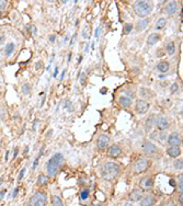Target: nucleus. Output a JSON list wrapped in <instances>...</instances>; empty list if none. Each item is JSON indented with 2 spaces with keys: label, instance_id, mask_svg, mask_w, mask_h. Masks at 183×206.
Instances as JSON below:
<instances>
[{
  "label": "nucleus",
  "instance_id": "f257e3e1",
  "mask_svg": "<svg viewBox=\"0 0 183 206\" xmlns=\"http://www.w3.org/2000/svg\"><path fill=\"white\" fill-rule=\"evenodd\" d=\"M121 171V168L117 163L114 162H106L101 168V177L106 181H111L118 175Z\"/></svg>",
  "mask_w": 183,
  "mask_h": 206
},
{
  "label": "nucleus",
  "instance_id": "f03ea898",
  "mask_svg": "<svg viewBox=\"0 0 183 206\" xmlns=\"http://www.w3.org/2000/svg\"><path fill=\"white\" fill-rule=\"evenodd\" d=\"M64 162V156L60 153H56L47 162V173L50 178H53L57 174L59 168Z\"/></svg>",
  "mask_w": 183,
  "mask_h": 206
},
{
  "label": "nucleus",
  "instance_id": "7ed1b4c3",
  "mask_svg": "<svg viewBox=\"0 0 183 206\" xmlns=\"http://www.w3.org/2000/svg\"><path fill=\"white\" fill-rule=\"evenodd\" d=\"M133 9L136 13V16H138L139 18L145 19L147 16H149L152 12V5L148 1H143V0H138L135 1L133 5Z\"/></svg>",
  "mask_w": 183,
  "mask_h": 206
},
{
  "label": "nucleus",
  "instance_id": "20e7f679",
  "mask_svg": "<svg viewBox=\"0 0 183 206\" xmlns=\"http://www.w3.org/2000/svg\"><path fill=\"white\" fill-rule=\"evenodd\" d=\"M47 195L44 192L37 191L35 192L29 201V206H46Z\"/></svg>",
  "mask_w": 183,
  "mask_h": 206
},
{
  "label": "nucleus",
  "instance_id": "39448f33",
  "mask_svg": "<svg viewBox=\"0 0 183 206\" xmlns=\"http://www.w3.org/2000/svg\"><path fill=\"white\" fill-rule=\"evenodd\" d=\"M149 167V160L144 158V157H140L138 159L134 162L133 165V171L135 174H139V173H143L148 169Z\"/></svg>",
  "mask_w": 183,
  "mask_h": 206
},
{
  "label": "nucleus",
  "instance_id": "423d86ee",
  "mask_svg": "<svg viewBox=\"0 0 183 206\" xmlns=\"http://www.w3.org/2000/svg\"><path fill=\"white\" fill-rule=\"evenodd\" d=\"M149 110V103L145 100H138L135 105V111L138 114H145L148 112Z\"/></svg>",
  "mask_w": 183,
  "mask_h": 206
},
{
  "label": "nucleus",
  "instance_id": "0eeeda50",
  "mask_svg": "<svg viewBox=\"0 0 183 206\" xmlns=\"http://www.w3.org/2000/svg\"><path fill=\"white\" fill-rule=\"evenodd\" d=\"M142 148H143V151L146 155L149 156H152L157 153V147L155 144H152L151 141H144L143 145H142Z\"/></svg>",
  "mask_w": 183,
  "mask_h": 206
},
{
  "label": "nucleus",
  "instance_id": "6e6552de",
  "mask_svg": "<svg viewBox=\"0 0 183 206\" xmlns=\"http://www.w3.org/2000/svg\"><path fill=\"white\" fill-rule=\"evenodd\" d=\"M139 187L143 191H150L152 190L154 187V180L149 177H146V178H143L139 182Z\"/></svg>",
  "mask_w": 183,
  "mask_h": 206
},
{
  "label": "nucleus",
  "instance_id": "1a4fd4ad",
  "mask_svg": "<svg viewBox=\"0 0 183 206\" xmlns=\"http://www.w3.org/2000/svg\"><path fill=\"white\" fill-rule=\"evenodd\" d=\"M168 144L170 145V147H179L181 144L180 136L178 133H171L168 136Z\"/></svg>",
  "mask_w": 183,
  "mask_h": 206
},
{
  "label": "nucleus",
  "instance_id": "9d476101",
  "mask_svg": "<svg viewBox=\"0 0 183 206\" xmlns=\"http://www.w3.org/2000/svg\"><path fill=\"white\" fill-rule=\"evenodd\" d=\"M109 143H110L109 136H106V135L102 134V135H100L99 138H98L96 145H98V148H99L100 150H103V149H105L106 147H108Z\"/></svg>",
  "mask_w": 183,
  "mask_h": 206
},
{
  "label": "nucleus",
  "instance_id": "9b49d317",
  "mask_svg": "<svg viewBox=\"0 0 183 206\" xmlns=\"http://www.w3.org/2000/svg\"><path fill=\"white\" fill-rule=\"evenodd\" d=\"M156 125H157L159 131H166L169 128V122L165 116H159L158 119L156 120Z\"/></svg>",
  "mask_w": 183,
  "mask_h": 206
},
{
  "label": "nucleus",
  "instance_id": "f8f14e48",
  "mask_svg": "<svg viewBox=\"0 0 183 206\" xmlns=\"http://www.w3.org/2000/svg\"><path fill=\"white\" fill-rule=\"evenodd\" d=\"M143 191L140 189H134L130 194V200L133 201V202H138L143 198Z\"/></svg>",
  "mask_w": 183,
  "mask_h": 206
},
{
  "label": "nucleus",
  "instance_id": "ddd939ff",
  "mask_svg": "<svg viewBox=\"0 0 183 206\" xmlns=\"http://www.w3.org/2000/svg\"><path fill=\"white\" fill-rule=\"evenodd\" d=\"M177 9H178L177 1H169V2H168L167 5H166V7H165V11H166V13H167L168 16H171V14L175 13Z\"/></svg>",
  "mask_w": 183,
  "mask_h": 206
},
{
  "label": "nucleus",
  "instance_id": "4468645a",
  "mask_svg": "<svg viewBox=\"0 0 183 206\" xmlns=\"http://www.w3.org/2000/svg\"><path fill=\"white\" fill-rule=\"evenodd\" d=\"M156 203V197L154 195H146L140 200V206H152Z\"/></svg>",
  "mask_w": 183,
  "mask_h": 206
},
{
  "label": "nucleus",
  "instance_id": "2eb2a0df",
  "mask_svg": "<svg viewBox=\"0 0 183 206\" xmlns=\"http://www.w3.org/2000/svg\"><path fill=\"white\" fill-rule=\"evenodd\" d=\"M122 155V149L117 145H112L109 148V156L112 158H117Z\"/></svg>",
  "mask_w": 183,
  "mask_h": 206
},
{
  "label": "nucleus",
  "instance_id": "dca6fc26",
  "mask_svg": "<svg viewBox=\"0 0 183 206\" xmlns=\"http://www.w3.org/2000/svg\"><path fill=\"white\" fill-rule=\"evenodd\" d=\"M118 103H120L123 108H128V106L132 105L133 101H132V99H130V97H127V95H121V97L118 98Z\"/></svg>",
  "mask_w": 183,
  "mask_h": 206
},
{
  "label": "nucleus",
  "instance_id": "f3484780",
  "mask_svg": "<svg viewBox=\"0 0 183 206\" xmlns=\"http://www.w3.org/2000/svg\"><path fill=\"white\" fill-rule=\"evenodd\" d=\"M160 41V35L158 33H151L147 38V44L148 45H155L156 43H158Z\"/></svg>",
  "mask_w": 183,
  "mask_h": 206
},
{
  "label": "nucleus",
  "instance_id": "a211bd4d",
  "mask_svg": "<svg viewBox=\"0 0 183 206\" xmlns=\"http://www.w3.org/2000/svg\"><path fill=\"white\" fill-rule=\"evenodd\" d=\"M167 153L172 158H177L181 155V150L179 147H170V148H168Z\"/></svg>",
  "mask_w": 183,
  "mask_h": 206
},
{
  "label": "nucleus",
  "instance_id": "6ab92c4d",
  "mask_svg": "<svg viewBox=\"0 0 183 206\" xmlns=\"http://www.w3.org/2000/svg\"><path fill=\"white\" fill-rule=\"evenodd\" d=\"M149 23H150V20L149 19H143V20H140L138 23H137V26H136V29H137V31H139V32H142V31H144L145 29L147 28L149 25Z\"/></svg>",
  "mask_w": 183,
  "mask_h": 206
},
{
  "label": "nucleus",
  "instance_id": "aec40b11",
  "mask_svg": "<svg viewBox=\"0 0 183 206\" xmlns=\"http://www.w3.org/2000/svg\"><path fill=\"white\" fill-rule=\"evenodd\" d=\"M48 182H50V178H48V177H46V175H44V174L38 175V178H37V185H38V186L47 185L48 184Z\"/></svg>",
  "mask_w": 183,
  "mask_h": 206
},
{
  "label": "nucleus",
  "instance_id": "412c9836",
  "mask_svg": "<svg viewBox=\"0 0 183 206\" xmlns=\"http://www.w3.org/2000/svg\"><path fill=\"white\" fill-rule=\"evenodd\" d=\"M169 68H170V65H169V62H160L157 65V69H158L160 72H167L168 70H169Z\"/></svg>",
  "mask_w": 183,
  "mask_h": 206
},
{
  "label": "nucleus",
  "instance_id": "4be33fe9",
  "mask_svg": "<svg viewBox=\"0 0 183 206\" xmlns=\"http://www.w3.org/2000/svg\"><path fill=\"white\" fill-rule=\"evenodd\" d=\"M166 23H167V20H166L165 18H160V19H158V21L156 22L155 29L157 30V31H159V30H162V29L166 26Z\"/></svg>",
  "mask_w": 183,
  "mask_h": 206
},
{
  "label": "nucleus",
  "instance_id": "5701e85b",
  "mask_svg": "<svg viewBox=\"0 0 183 206\" xmlns=\"http://www.w3.org/2000/svg\"><path fill=\"white\" fill-rule=\"evenodd\" d=\"M167 53L170 56H172L175 53V44H174V42H169L167 44Z\"/></svg>",
  "mask_w": 183,
  "mask_h": 206
},
{
  "label": "nucleus",
  "instance_id": "b1692460",
  "mask_svg": "<svg viewBox=\"0 0 183 206\" xmlns=\"http://www.w3.org/2000/svg\"><path fill=\"white\" fill-rule=\"evenodd\" d=\"M13 50H14V44L13 43L7 44V46H6V55L7 56H10V55L13 53Z\"/></svg>",
  "mask_w": 183,
  "mask_h": 206
},
{
  "label": "nucleus",
  "instance_id": "393cba45",
  "mask_svg": "<svg viewBox=\"0 0 183 206\" xmlns=\"http://www.w3.org/2000/svg\"><path fill=\"white\" fill-rule=\"evenodd\" d=\"M52 202H53V206H64V204H63V201L62 198L59 196H53V198H52Z\"/></svg>",
  "mask_w": 183,
  "mask_h": 206
},
{
  "label": "nucleus",
  "instance_id": "a878e982",
  "mask_svg": "<svg viewBox=\"0 0 183 206\" xmlns=\"http://www.w3.org/2000/svg\"><path fill=\"white\" fill-rule=\"evenodd\" d=\"M21 90H22V93H24V94H29V93H30V91H31V88H30V84L24 83V84H23V86H22Z\"/></svg>",
  "mask_w": 183,
  "mask_h": 206
},
{
  "label": "nucleus",
  "instance_id": "bb28decb",
  "mask_svg": "<svg viewBox=\"0 0 183 206\" xmlns=\"http://www.w3.org/2000/svg\"><path fill=\"white\" fill-rule=\"evenodd\" d=\"M174 167H175L178 170H182V169H183V161H182V159L175 160V162H174Z\"/></svg>",
  "mask_w": 183,
  "mask_h": 206
},
{
  "label": "nucleus",
  "instance_id": "cd10ccee",
  "mask_svg": "<svg viewBox=\"0 0 183 206\" xmlns=\"http://www.w3.org/2000/svg\"><path fill=\"white\" fill-rule=\"evenodd\" d=\"M178 189H179V191H180V193H182V191H183V177H182V174L179 177V182H178Z\"/></svg>",
  "mask_w": 183,
  "mask_h": 206
},
{
  "label": "nucleus",
  "instance_id": "c85d7f7f",
  "mask_svg": "<svg viewBox=\"0 0 183 206\" xmlns=\"http://www.w3.org/2000/svg\"><path fill=\"white\" fill-rule=\"evenodd\" d=\"M132 29H133V24H132V23H127V24H125V26H124V32L126 34H128V33H130Z\"/></svg>",
  "mask_w": 183,
  "mask_h": 206
},
{
  "label": "nucleus",
  "instance_id": "c756f323",
  "mask_svg": "<svg viewBox=\"0 0 183 206\" xmlns=\"http://www.w3.org/2000/svg\"><path fill=\"white\" fill-rule=\"evenodd\" d=\"M89 193H90L89 190L82 191V192H81V198H82V200H87L88 197H89Z\"/></svg>",
  "mask_w": 183,
  "mask_h": 206
},
{
  "label": "nucleus",
  "instance_id": "7c9ffc66",
  "mask_svg": "<svg viewBox=\"0 0 183 206\" xmlns=\"http://www.w3.org/2000/svg\"><path fill=\"white\" fill-rule=\"evenodd\" d=\"M178 89H179V87H178L177 83H172V86H171V92L172 93H174V92H177Z\"/></svg>",
  "mask_w": 183,
  "mask_h": 206
},
{
  "label": "nucleus",
  "instance_id": "2f4dec72",
  "mask_svg": "<svg viewBox=\"0 0 183 206\" xmlns=\"http://www.w3.org/2000/svg\"><path fill=\"white\" fill-rule=\"evenodd\" d=\"M151 126H152V117H149L148 121H147V123H146L147 129H149V128L151 127Z\"/></svg>",
  "mask_w": 183,
  "mask_h": 206
},
{
  "label": "nucleus",
  "instance_id": "473e14b6",
  "mask_svg": "<svg viewBox=\"0 0 183 206\" xmlns=\"http://www.w3.org/2000/svg\"><path fill=\"white\" fill-rule=\"evenodd\" d=\"M24 173H25V168H23L21 171H20V174H19V178H18L19 181H21V180H22V178L24 177Z\"/></svg>",
  "mask_w": 183,
  "mask_h": 206
},
{
  "label": "nucleus",
  "instance_id": "72a5a7b5",
  "mask_svg": "<svg viewBox=\"0 0 183 206\" xmlns=\"http://www.w3.org/2000/svg\"><path fill=\"white\" fill-rule=\"evenodd\" d=\"M6 6H7V1H1V0H0V10L5 9Z\"/></svg>",
  "mask_w": 183,
  "mask_h": 206
},
{
  "label": "nucleus",
  "instance_id": "f704fd0d",
  "mask_svg": "<svg viewBox=\"0 0 183 206\" xmlns=\"http://www.w3.org/2000/svg\"><path fill=\"white\" fill-rule=\"evenodd\" d=\"M100 31H101V26H99V28L96 30V34H94V36H96V38H99Z\"/></svg>",
  "mask_w": 183,
  "mask_h": 206
},
{
  "label": "nucleus",
  "instance_id": "c9c22d12",
  "mask_svg": "<svg viewBox=\"0 0 183 206\" xmlns=\"http://www.w3.org/2000/svg\"><path fill=\"white\" fill-rule=\"evenodd\" d=\"M178 200H179V203L182 205V203H183V195H182V193L179 195V197H178Z\"/></svg>",
  "mask_w": 183,
  "mask_h": 206
},
{
  "label": "nucleus",
  "instance_id": "e433bc0d",
  "mask_svg": "<svg viewBox=\"0 0 183 206\" xmlns=\"http://www.w3.org/2000/svg\"><path fill=\"white\" fill-rule=\"evenodd\" d=\"M55 38H56V35L55 34H52L50 36V41L52 42V43H54V42H55Z\"/></svg>",
  "mask_w": 183,
  "mask_h": 206
},
{
  "label": "nucleus",
  "instance_id": "4c0bfd02",
  "mask_svg": "<svg viewBox=\"0 0 183 206\" xmlns=\"http://www.w3.org/2000/svg\"><path fill=\"white\" fill-rule=\"evenodd\" d=\"M42 67H43V62H36V69H40V68H42Z\"/></svg>",
  "mask_w": 183,
  "mask_h": 206
},
{
  "label": "nucleus",
  "instance_id": "58836bf2",
  "mask_svg": "<svg viewBox=\"0 0 183 206\" xmlns=\"http://www.w3.org/2000/svg\"><path fill=\"white\" fill-rule=\"evenodd\" d=\"M5 194H6V190H3V191H1V192H0V201L2 200V197H3V195H5Z\"/></svg>",
  "mask_w": 183,
  "mask_h": 206
},
{
  "label": "nucleus",
  "instance_id": "ea45409f",
  "mask_svg": "<svg viewBox=\"0 0 183 206\" xmlns=\"http://www.w3.org/2000/svg\"><path fill=\"white\" fill-rule=\"evenodd\" d=\"M57 74H58V67H56L55 68V71H54V75H53V77H57Z\"/></svg>",
  "mask_w": 183,
  "mask_h": 206
},
{
  "label": "nucleus",
  "instance_id": "a19ab883",
  "mask_svg": "<svg viewBox=\"0 0 183 206\" xmlns=\"http://www.w3.org/2000/svg\"><path fill=\"white\" fill-rule=\"evenodd\" d=\"M65 74H66V69H64V70H63V72H62V75H60V80H63V79H64V76H65Z\"/></svg>",
  "mask_w": 183,
  "mask_h": 206
},
{
  "label": "nucleus",
  "instance_id": "79ce46f5",
  "mask_svg": "<svg viewBox=\"0 0 183 206\" xmlns=\"http://www.w3.org/2000/svg\"><path fill=\"white\" fill-rule=\"evenodd\" d=\"M80 83L82 84V86L84 84V74L82 75V77H81V79H80Z\"/></svg>",
  "mask_w": 183,
  "mask_h": 206
},
{
  "label": "nucleus",
  "instance_id": "37998d69",
  "mask_svg": "<svg viewBox=\"0 0 183 206\" xmlns=\"http://www.w3.org/2000/svg\"><path fill=\"white\" fill-rule=\"evenodd\" d=\"M18 147H17V148H16V149H14V153H13V159H14V158H16V157H17V155H18Z\"/></svg>",
  "mask_w": 183,
  "mask_h": 206
},
{
  "label": "nucleus",
  "instance_id": "c03bdc74",
  "mask_svg": "<svg viewBox=\"0 0 183 206\" xmlns=\"http://www.w3.org/2000/svg\"><path fill=\"white\" fill-rule=\"evenodd\" d=\"M165 139H166V134L160 135V141H165Z\"/></svg>",
  "mask_w": 183,
  "mask_h": 206
},
{
  "label": "nucleus",
  "instance_id": "a18cd8bd",
  "mask_svg": "<svg viewBox=\"0 0 183 206\" xmlns=\"http://www.w3.org/2000/svg\"><path fill=\"white\" fill-rule=\"evenodd\" d=\"M165 206H175V205H174V204L172 203V202H168V203L166 204Z\"/></svg>",
  "mask_w": 183,
  "mask_h": 206
},
{
  "label": "nucleus",
  "instance_id": "49530a36",
  "mask_svg": "<svg viewBox=\"0 0 183 206\" xmlns=\"http://www.w3.org/2000/svg\"><path fill=\"white\" fill-rule=\"evenodd\" d=\"M76 36H77V34H74V36H72V41H70V44L74 43V40L76 38Z\"/></svg>",
  "mask_w": 183,
  "mask_h": 206
},
{
  "label": "nucleus",
  "instance_id": "de8ad7c7",
  "mask_svg": "<svg viewBox=\"0 0 183 206\" xmlns=\"http://www.w3.org/2000/svg\"><path fill=\"white\" fill-rule=\"evenodd\" d=\"M18 189H17V190L16 191H14V192H13V197H16L17 196V194H18Z\"/></svg>",
  "mask_w": 183,
  "mask_h": 206
},
{
  "label": "nucleus",
  "instance_id": "09e8293b",
  "mask_svg": "<svg viewBox=\"0 0 183 206\" xmlns=\"http://www.w3.org/2000/svg\"><path fill=\"white\" fill-rule=\"evenodd\" d=\"M70 59H72V53L68 54V62H70Z\"/></svg>",
  "mask_w": 183,
  "mask_h": 206
},
{
  "label": "nucleus",
  "instance_id": "8fccbe9b",
  "mask_svg": "<svg viewBox=\"0 0 183 206\" xmlns=\"http://www.w3.org/2000/svg\"><path fill=\"white\" fill-rule=\"evenodd\" d=\"M124 206H133V204H130V203H125Z\"/></svg>",
  "mask_w": 183,
  "mask_h": 206
}]
</instances>
